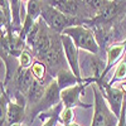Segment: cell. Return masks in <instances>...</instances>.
Instances as JSON below:
<instances>
[{"instance_id": "1", "label": "cell", "mask_w": 126, "mask_h": 126, "mask_svg": "<svg viewBox=\"0 0 126 126\" xmlns=\"http://www.w3.org/2000/svg\"><path fill=\"white\" fill-rule=\"evenodd\" d=\"M61 102H62L61 101V88H59L58 83H57V81L54 78L46 87L44 94H43V97L39 100V102L35 105L33 109H30V110L27 111L25 124L28 126H30L32 124H33V121L35 120V117H38L40 113L52 110L53 107H56L57 105H59Z\"/></svg>"}, {"instance_id": "5", "label": "cell", "mask_w": 126, "mask_h": 126, "mask_svg": "<svg viewBox=\"0 0 126 126\" xmlns=\"http://www.w3.org/2000/svg\"><path fill=\"white\" fill-rule=\"evenodd\" d=\"M94 85L101 91L102 96L109 103L111 111L120 119V115L124 107V101L126 97V83H120L119 86H116V85H109V82L103 81V82H97Z\"/></svg>"}, {"instance_id": "14", "label": "cell", "mask_w": 126, "mask_h": 126, "mask_svg": "<svg viewBox=\"0 0 126 126\" xmlns=\"http://www.w3.org/2000/svg\"><path fill=\"white\" fill-rule=\"evenodd\" d=\"M18 61H19V64H20V67H22V68L29 69L32 66H33V63L35 61V57L33 54V52H32V49L27 46V48L18 57Z\"/></svg>"}, {"instance_id": "15", "label": "cell", "mask_w": 126, "mask_h": 126, "mask_svg": "<svg viewBox=\"0 0 126 126\" xmlns=\"http://www.w3.org/2000/svg\"><path fill=\"white\" fill-rule=\"evenodd\" d=\"M59 122L63 124V126H69L72 122H75V109H63L59 115Z\"/></svg>"}, {"instance_id": "18", "label": "cell", "mask_w": 126, "mask_h": 126, "mask_svg": "<svg viewBox=\"0 0 126 126\" xmlns=\"http://www.w3.org/2000/svg\"><path fill=\"white\" fill-rule=\"evenodd\" d=\"M13 126H22V125H20V124H18V125H13Z\"/></svg>"}, {"instance_id": "11", "label": "cell", "mask_w": 126, "mask_h": 126, "mask_svg": "<svg viewBox=\"0 0 126 126\" xmlns=\"http://www.w3.org/2000/svg\"><path fill=\"white\" fill-rule=\"evenodd\" d=\"M56 81H57V83H58L61 91L66 90V88H69V87H72V86H76V85H78V83H85V82H81V81L75 76V73L71 71V68L62 69L58 75H57Z\"/></svg>"}, {"instance_id": "12", "label": "cell", "mask_w": 126, "mask_h": 126, "mask_svg": "<svg viewBox=\"0 0 126 126\" xmlns=\"http://www.w3.org/2000/svg\"><path fill=\"white\" fill-rule=\"evenodd\" d=\"M63 109L64 107H63V105L61 102L59 105H57V106L53 107L52 110L40 113L38 117L43 121V125L42 126H57V124L59 122V115H61Z\"/></svg>"}, {"instance_id": "3", "label": "cell", "mask_w": 126, "mask_h": 126, "mask_svg": "<svg viewBox=\"0 0 126 126\" xmlns=\"http://www.w3.org/2000/svg\"><path fill=\"white\" fill-rule=\"evenodd\" d=\"M40 18L44 20V23L47 24V27L50 30L56 32L58 34H63V32L68 28H71V27L82 25V23L79 20L64 15L63 13H61L58 9L52 6L48 1H43Z\"/></svg>"}, {"instance_id": "13", "label": "cell", "mask_w": 126, "mask_h": 126, "mask_svg": "<svg viewBox=\"0 0 126 126\" xmlns=\"http://www.w3.org/2000/svg\"><path fill=\"white\" fill-rule=\"evenodd\" d=\"M126 81V56L117 63L116 68H115L113 76L109 81V85H116V83H124Z\"/></svg>"}, {"instance_id": "9", "label": "cell", "mask_w": 126, "mask_h": 126, "mask_svg": "<svg viewBox=\"0 0 126 126\" xmlns=\"http://www.w3.org/2000/svg\"><path fill=\"white\" fill-rule=\"evenodd\" d=\"M29 71H30L32 77L34 78V81L42 83V85H44V86H48L49 83L54 79L49 75V71H48L47 66L42 61L35 59L34 63H33V66L29 68Z\"/></svg>"}, {"instance_id": "4", "label": "cell", "mask_w": 126, "mask_h": 126, "mask_svg": "<svg viewBox=\"0 0 126 126\" xmlns=\"http://www.w3.org/2000/svg\"><path fill=\"white\" fill-rule=\"evenodd\" d=\"M63 34L68 35L73 40V43L77 46L78 49H83L91 54L98 56L100 53L98 40L90 28L85 25H75L66 29L63 32Z\"/></svg>"}, {"instance_id": "7", "label": "cell", "mask_w": 126, "mask_h": 126, "mask_svg": "<svg viewBox=\"0 0 126 126\" xmlns=\"http://www.w3.org/2000/svg\"><path fill=\"white\" fill-rule=\"evenodd\" d=\"M125 3L126 1H107V4L96 14V16L86 23L97 24V25L111 24L112 20H115L120 15V12H121L122 6H125Z\"/></svg>"}, {"instance_id": "16", "label": "cell", "mask_w": 126, "mask_h": 126, "mask_svg": "<svg viewBox=\"0 0 126 126\" xmlns=\"http://www.w3.org/2000/svg\"><path fill=\"white\" fill-rule=\"evenodd\" d=\"M117 126H126V97L124 101V107L120 115V120H119V125Z\"/></svg>"}, {"instance_id": "2", "label": "cell", "mask_w": 126, "mask_h": 126, "mask_svg": "<svg viewBox=\"0 0 126 126\" xmlns=\"http://www.w3.org/2000/svg\"><path fill=\"white\" fill-rule=\"evenodd\" d=\"M92 91L94 101H93V117L91 126H117L120 119L111 111L109 103L102 96L98 87L96 85H92Z\"/></svg>"}, {"instance_id": "10", "label": "cell", "mask_w": 126, "mask_h": 126, "mask_svg": "<svg viewBox=\"0 0 126 126\" xmlns=\"http://www.w3.org/2000/svg\"><path fill=\"white\" fill-rule=\"evenodd\" d=\"M0 25H1V32H4V33H6V34L14 33L10 1H8V0H4L0 4Z\"/></svg>"}, {"instance_id": "17", "label": "cell", "mask_w": 126, "mask_h": 126, "mask_svg": "<svg viewBox=\"0 0 126 126\" xmlns=\"http://www.w3.org/2000/svg\"><path fill=\"white\" fill-rule=\"evenodd\" d=\"M69 126H79V125H78V124H77V122H72V124H71V125H69Z\"/></svg>"}, {"instance_id": "6", "label": "cell", "mask_w": 126, "mask_h": 126, "mask_svg": "<svg viewBox=\"0 0 126 126\" xmlns=\"http://www.w3.org/2000/svg\"><path fill=\"white\" fill-rule=\"evenodd\" d=\"M87 86H91L90 82L85 83H78L76 86H72L69 88H66L61 91V101L63 107H69V109H91L93 107V103H83L81 101V96L85 94V91Z\"/></svg>"}, {"instance_id": "8", "label": "cell", "mask_w": 126, "mask_h": 126, "mask_svg": "<svg viewBox=\"0 0 126 126\" xmlns=\"http://www.w3.org/2000/svg\"><path fill=\"white\" fill-rule=\"evenodd\" d=\"M27 120V106H23L20 103H16L15 101L10 100L8 102V111L3 126H13V125H22Z\"/></svg>"}]
</instances>
